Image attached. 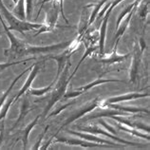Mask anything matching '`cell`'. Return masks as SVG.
<instances>
[{
	"label": "cell",
	"instance_id": "obj_1",
	"mask_svg": "<svg viewBox=\"0 0 150 150\" xmlns=\"http://www.w3.org/2000/svg\"><path fill=\"white\" fill-rule=\"evenodd\" d=\"M0 13H2L3 17L9 24L8 29L11 30L18 31L22 34L25 33V31L29 30H36L40 29L43 24H38V23H30L26 20H21L13 15L11 11L7 9V7L4 5L3 0H0Z\"/></svg>",
	"mask_w": 150,
	"mask_h": 150
},
{
	"label": "cell",
	"instance_id": "obj_2",
	"mask_svg": "<svg viewBox=\"0 0 150 150\" xmlns=\"http://www.w3.org/2000/svg\"><path fill=\"white\" fill-rule=\"evenodd\" d=\"M70 62V61H69ZM68 62L67 63L66 67L63 69V71L61 72V74L59 75V77L56 81H55V89L52 92V95H51L50 99L49 100L48 105H47L46 108L44 109V111L41 114L43 115V117L46 118L47 113L50 111V109L52 108V106L56 104V103L61 99L63 97V95L65 94V92L67 91V88H68V84L71 80V77H68V73H69V69L71 67V63Z\"/></svg>",
	"mask_w": 150,
	"mask_h": 150
},
{
	"label": "cell",
	"instance_id": "obj_3",
	"mask_svg": "<svg viewBox=\"0 0 150 150\" xmlns=\"http://www.w3.org/2000/svg\"><path fill=\"white\" fill-rule=\"evenodd\" d=\"M0 22H1L4 30H5V33L7 34V36H8V38H9L10 42H11L10 49L5 50V51H4L5 56H8L9 54H16V55L23 54L25 49L27 48V44L24 41L18 39L13 33H11V30L8 29V26L5 23V21H4V19L1 17V14H0Z\"/></svg>",
	"mask_w": 150,
	"mask_h": 150
},
{
	"label": "cell",
	"instance_id": "obj_4",
	"mask_svg": "<svg viewBox=\"0 0 150 150\" xmlns=\"http://www.w3.org/2000/svg\"><path fill=\"white\" fill-rule=\"evenodd\" d=\"M79 44H80V39L77 38L71 42V44L68 47V49H67L64 52H62L59 55H54V56L53 55H50V56L47 57V59H53V60L57 62L58 70H57V74H56V79H55L54 81H56L58 79L59 75H60L61 72L63 71V69H64V68L66 67L67 63L70 61V57H71L72 53L77 50Z\"/></svg>",
	"mask_w": 150,
	"mask_h": 150
},
{
	"label": "cell",
	"instance_id": "obj_5",
	"mask_svg": "<svg viewBox=\"0 0 150 150\" xmlns=\"http://www.w3.org/2000/svg\"><path fill=\"white\" fill-rule=\"evenodd\" d=\"M59 13H60V5H59V1H55L52 5V8L48 11L46 14V23L43 24L40 29L37 30V33H35V36L37 35L47 33V31H51L54 30L56 27V23L59 17Z\"/></svg>",
	"mask_w": 150,
	"mask_h": 150
},
{
	"label": "cell",
	"instance_id": "obj_6",
	"mask_svg": "<svg viewBox=\"0 0 150 150\" xmlns=\"http://www.w3.org/2000/svg\"><path fill=\"white\" fill-rule=\"evenodd\" d=\"M100 105H101V100H99V98H96V99H94L92 101L86 103V104L84 106H82L80 109H78V110H76V111L72 112L71 115H70L68 119L64 122V124L62 125V126H61L59 130H61L62 128H64L65 126L70 125L76 120L80 119L81 117L86 115V114L90 113L93 109H95L96 108H98V106H100Z\"/></svg>",
	"mask_w": 150,
	"mask_h": 150
},
{
	"label": "cell",
	"instance_id": "obj_7",
	"mask_svg": "<svg viewBox=\"0 0 150 150\" xmlns=\"http://www.w3.org/2000/svg\"><path fill=\"white\" fill-rule=\"evenodd\" d=\"M72 41H66L62 43H58V44L50 45V46H45V47H27L25 49L23 54H40V53H50L52 51H56L59 50L67 49L68 47L71 44Z\"/></svg>",
	"mask_w": 150,
	"mask_h": 150
},
{
	"label": "cell",
	"instance_id": "obj_8",
	"mask_svg": "<svg viewBox=\"0 0 150 150\" xmlns=\"http://www.w3.org/2000/svg\"><path fill=\"white\" fill-rule=\"evenodd\" d=\"M77 128L80 130V131H84V132H88V133H94V134H101V135H104L110 138L114 141L118 142L122 144H127V145H134V146H139V145H142L141 144H136V143H132V142L129 141H125L124 139H121V138L117 137L116 135H113V134H110L108 131H105L104 129L99 128L97 125L94 126H77Z\"/></svg>",
	"mask_w": 150,
	"mask_h": 150
},
{
	"label": "cell",
	"instance_id": "obj_9",
	"mask_svg": "<svg viewBox=\"0 0 150 150\" xmlns=\"http://www.w3.org/2000/svg\"><path fill=\"white\" fill-rule=\"evenodd\" d=\"M55 143H62V144H69V145H79L81 147L84 148H95V147H110V146H105L103 145V144L99 143H95V142H89L84 139H76V138H66V137H60L57 138L55 140Z\"/></svg>",
	"mask_w": 150,
	"mask_h": 150
},
{
	"label": "cell",
	"instance_id": "obj_10",
	"mask_svg": "<svg viewBox=\"0 0 150 150\" xmlns=\"http://www.w3.org/2000/svg\"><path fill=\"white\" fill-rule=\"evenodd\" d=\"M142 54L143 52L141 51L139 45L136 44L134 45V51H133V59H132V64L130 67V71H129V80L132 84H136L138 81V77H139V69L142 60Z\"/></svg>",
	"mask_w": 150,
	"mask_h": 150
},
{
	"label": "cell",
	"instance_id": "obj_11",
	"mask_svg": "<svg viewBox=\"0 0 150 150\" xmlns=\"http://www.w3.org/2000/svg\"><path fill=\"white\" fill-rule=\"evenodd\" d=\"M145 97H149V93H141V92H131V93H126L124 95H119V96H114V97H110L108 99H106L105 101H101V105L100 106L104 108L105 105L108 104H115V103H122V102H125V101H132L135 99H140V98H145Z\"/></svg>",
	"mask_w": 150,
	"mask_h": 150
},
{
	"label": "cell",
	"instance_id": "obj_12",
	"mask_svg": "<svg viewBox=\"0 0 150 150\" xmlns=\"http://www.w3.org/2000/svg\"><path fill=\"white\" fill-rule=\"evenodd\" d=\"M40 69H41V62H36L35 64H33V69H30V72L29 74V77H28L26 83L24 84V86H22V88L18 91V93L15 95L14 102L19 100V98L24 95V94L28 91V89L30 88V85L33 84L35 77H36L37 74L40 72Z\"/></svg>",
	"mask_w": 150,
	"mask_h": 150
},
{
	"label": "cell",
	"instance_id": "obj_13",
	"mask_svg": "<svg viewBox=\"0 0 150 150\" xmlns=\"http://www.w3.org/2000/svg\"><path fill=\"white\" fill-rule=\"evenodd\" d=\"M138 5H139V4H138ZM138 5H136L135 7L133 8L132 11L127 14V16H125V18L124 19V20L120 23L119 27H118L117 29H116L117 31H116V33H115V35H114V38H113L114 41H115V45H114L113 49H117L118 44H119V42H120V39L124 35V33H125L126 29L128 28V25H129L130 21H131L132 16L134 15V13H135V11L137 10V8H138Z\"/></svg>",
	"mask_w": 150,
	"mask_h": 150
},
{
	"label": "cell",
	"instance_id": "obj_14",
	"mask_svg": "<svg viewBox=\"0 0 150 150\" xmlns=\"http://www.w3.org/2000/svg\"><path fill=\"white\" fill-rule=\"evenodd\" d=\"M69 134H71V135H74L76 137L81 138V139H84L86 141H89V142H95V143H99V144H109V145H112V146H116V145H119L117 144H114L112 142H109V141H106L104 139H101V138H98L97 136H93L91 133H81V132H77V131H72V130H69L67 131Z\"/></svg>",
	"mask_w": 150,
	"mask_h": 150
},
{
	"label": "cell",
	"instance_id": "obj_15",
	"mask_svg": "<svg viewBox=\"0 0 150 150\" xmlns=\"http://www.w3.org/2000/svg\"><path fill=\"white\" fill-rule=\"evenodd\" d=\"M130 56V53H126V54H118L117 53V49H113L112 53L110 54L109 57H106L104 59H99L98 62L101 63V64H105V65H114L116 63H122L125 61L126 59Z\"/></svg>",
	"mask_w": 150,
	"mask_h": 150
},
{
	"label": "cell",
	"instance_id": "obj_16",
	"mask_svg": "<svg viewBox=\"0 0 150 150\" xmlns=\"http://www.w3.org/2000/svg\"><path fill=\"white\" fill-rule=\"evenodd\" d=\"M35 108H36V106H31L30 102L28 99H24L22 101L21 103V106H20V113H19V116L17 118V120L15 121V123L13 125V126L11 127V131H13V130L16 127V126L21 123V122L25 119V117L27 116L28 113H30V111H33V110H34Z\"/></svg>",
	"mask_w": 150,
	"mask_h": 150
},
{
	"label": "cell",
	"instance_id": "obj_17",
	"mask_svg": "<svg viewBox=\"0 0 150 150\" xmlns=\"http://www.w3.org/2000/svg\"><path fill=\"white\" fill-rule=\"evenodd\" d=\"M105 108L121 110V111L127 112V113H140V112H144V113L149 114V109L145 108H136V106H124V105H118V103H115V104H108V105H105L104 106V108Z\"/></svg>",
	"mask_w": 150,
	"mask_h": 150
},
{
	"label": "cell",
	"instance_id": "obj_18",
	"mask_svg": "<svg viewBox=\"0 0 150 150\" xmlns=\"http://www.w3.org/2000/svg\"><path fill=\"white\" fill-rule=\"evenodd\" d=\"M127 112H124L121 111V110H117V109H105L100 111L98 113H93L90 114V115L86 118V120H93V119H98V118H102V117H111V116H126L127 115Z\"/></svg>",
	"mask_w": 150,
	"mask_h": 150
},
{
	"label": "cell",
	"instance_id": "obj_19",
	"mask_svg": "<svg viewBox=\"0 0 150 150\" xmlns=\"http://www.w3.org/2000/svg\"><path fill=\"white\" fill-rule=\"evenodd\" d=\"M40 117H41V115H38L33 122H31V123H30L29 125H28L26 127H25V129L22 131V134H21L20 138H18V139L16 140V142L20 141V140L22 141V143H23V148H24V149L27 148V144H28V141H29V135H30V133L31 130L33 129L34 126L37 125V123L39 122V119H40Z\"/></svg>",
	"mask_w": 150,
	"mask_h": 150
},
{
	"label": "cell",
	"instance_id": "obj_20",
	"mask_svg": "<svg viewBox=\"0 0 150 150\" xmlns=\"http://www.w3.org/2000/svg\"><path fill=\"white\" fill-rule=\"evenodd\" d=\"M110 118L113 120L118 121L122 125H125L126 126H128V127L138 129V130H145L147 133H149V125H145L143 123H133V122H130L126 119H124L123 117H120V116H111Z\"/></svg>",
	"mask_w": 150,
	"mask_h": 150
},
{
	"label": "cell",
	"instance_id": "obj_21",
	"mask_svg": "<svg viewBox=\"0 0 150 150\" xmlns=\"http://www.w3.org/2000/svg\"><path fill=\"white\" fill-rule=\"evenodd\" d=\"M123 82L124 81L118 80V79H102V78H99L92 83H89V84L85 85L84 86H81V88H76V90H79V91H82V92H86V91H88L90 88H92L98 85H104V84H106V83H123Z\"/></svg>",
	"mask_w": 150,
	"mask_h": 150
},
{
	"label": "cell",
	"instance_id": "obj_22",
	"mask_svg": "<svg viewBox=\"0 0 150 150\" xmlns=\"http://www.w3.org/2000/svg\"><path fill=\"white\" fill-rule=\"evenodd\" d=\"M33 66H30V68L29 69H25L24 70V71H23V72H21L20 74H19L18 75V76L16 77V78H15L14 79V80L13 81V83H11V84L10 85V86H9V88H8L7 90H6V91L5 92H4L3 94H2V95H1V97H0V109H1V108H2V105H3V104H4V103H5V101H6V99H7V97L8 96H9V94L11 93V89H13V86H14V85L15 84H16V83L19 81V79H20L22 76H23V75H24L26 72H28V71H30V69H33Z\"/></svg>",
	"mask_w": 150,
	"mask_h": 150
},
{
	"label": "cell",
	"instance_id": "obj_23",
	"mask_svg": "<svg viewBox=\"0 0 150 150\" xmlns=\"http://www.w3.org/2000/svg\"><path fill=\"white\" fill-rule=\"evenodd\" d=\"M25 0H17L13 10V14L21 20H26V10L24 6Z\"/></svg>",
	"mask_w": 150,
	"mask_h": 150
},
{
	"label": "cell",
	"instance_id": "obj_24",
	"mask_svg": "<svg viewBox=\"0 0 150 150\" xmlns=\"http://www.w3.org/2000/svg\"><path fill=\"white\" fill-rule=\"evenodd\" d=\"M55 85V81L51 82V84L49 85L46 88H30L28 89V91L30 94V95H33V96H36V97H41V96H44L45 94L49 93L51 89H52L53 86Z\"/></svg>",
	"mask_w": 150,
	"mask_h": 150
},
{
	"label": "cell",
	"instance_id": "obj_25",
	"mask_svg": "<svg viewBox=\"0 0 150 150\" xmlns=\"http://www.w3.org/2000/svg\"><path fill=\"white\" fill-rule=\"evenodd\" d=\"M116 125H117L118 128L123 130V131H125V132H127L129 134H131V135H134V136L139 137V138H143V139H146L147 141H149V134L148 133L145 135V134H143V133H141L140 131H138L137 129L128 127V126H126V125L125 126V125H121L120 124H116Z\"/></svg>",
	"mask_w": 150,
	"mask_h": 150
},
{
	"label": "cell",
	"instance_id": "obj_26",
	"mask_svg": "<svg viewBox=\"0 0 150 150\" xmlns=\"http://www.w3.org/2000/svg\"><path fill=\"white\" fill-rule=\"evenodd\" d=\"M14 98H15V96H13L11 98H10V99H8L6 103H4L3 104L1 109H0V122L5 120L7 114H8V112H9L10 108L14 103Z\"/></svg>",
	"mask_w": 150,
	"mask_h": 150
},
{
	"label": "cell",
	"instance_id": "obj_27",
	"mask_svg": "<svg viewBox=\"0 0 150 150\" xmlns=\"http://www.w3.org/2000/svg\"><path fill=\"white\" fill-rule=\"evenodd\" d=\"M35 57H31V58H28L26 60H21V61H18V62H7V63H0V72L4 71L5 69H7L8 68H10L11 66H15V65H18V64H21V63H25L28 61H31V60H34Z\"/></svg>",
	"mask_w": 150,
	"mask_h": 150
},
{
	"label": "cell",
	"instance_id": "obj_28",
	"mask_svg": "<svg viewBox=\"0 0 150 150\" xmlns=\"http://www.w3.org/2000/svg\"><path fill=\"white\" fill-rule=\"evenodd\" d=\"M75 104V102L73 101V102H70V103H68V104H66V105H62V106H59V108H57V109H55L54 111H52L51 112L50 115L48 116V117H46L45 119L47 120V119H49V118H50V117H53V116H56V115H58L59 113H60L61 111H63V110H65L67 108H69V106H70V105H74Z\"/></svg>",
	"mask_w": 150,
	"mask_h": 150
},
{
	"label": "cell",
	"instance_id": "obj_29",
	"mask_svg": "<svg viewBox=\"0 0 150 150\" xmlns=\"http://www.w3.org/2000/svg\"><path fill=\"white\" fill-rule=\"evenodd\" d=\"M149 13V0L146 1V4H144L143 8H141L138 11V13H139V16L143 19V18H145L146 17V15L148 14Z\"/></svg>",
	"mask_w": 150,
	"mask_h": 150
},
{
	"label": "cell",
	"instance_id": "obj_30",
	"mask_svg": "<svg viewBox=\"0 0 150 150\" xmlns=\"http://www.w3.org/2000/svg\"><path fill=\"white\" fill-rule=\"evenodd\" d=\"M26 1V19H30L33 13V0H25Z\"/></svg>",
	"mask_w": 150,
	"mask_h": 150
},
{
	"label": "cell",
	"instance_id": "obj_31",
	"mask_svg": "<svg viewBox=\"0 0 150 150\" xmlns=\"http://www.w3.org/2000/svg\"><path fill=\"white\" fill-rule=\"evenodd\" d=\"M84 92L82 91H79V90H76L75 89L74 91H66L65 94L63 95V98H65V99H71V98H75V97H78L80 96L81 94H83Z\"/></svg>",
	"mask_w": 150,
	"mask_h": 150
},
{
	"label": "cell",
	"instance_id": "obj_32",
	"mask_svg": "<svg viewBox=\"0 0 150 150\" xmlns=\"http://www.w3.org/2000/svg\"><path fill=\"white\" fill-rule=\"evenodd\" d=\"M49 127L50 126L49 125H47L46 127H45V129H44V131H43L42 133H41V135H40V137H39V140L37 141V143L34 144V146L33 147V149H34V150H36V149H39V146H40V144H41V142H42V140L44 139V137H45V135H46V133H47V131H48V129H49Z\"/></svg>",
	"mask_w": 150,
	"mask_h": 150
},
{
	"label": "cell",
	"instance_id": "obj_33",
	"mask_svg": "<svg viewBox=\"0 0 150 150\" xmlns=\"http://www.w3.org/2000/svg\"><path fill=\"white\" fill-rule=\"evenodd\" d=\"M99 123H100V125H102L103 126H104V127L108 130V131H109L111 134H113V135H116L117 134V131L115 130V128L114 127H112V126H110V125H108V124L105 123V122L103 120V119H100L99 120Z\"/></svg>",
	"mask_w": 150,
	"mask_h": 150
},
{
	"label": "cell",
	"instance_id": "obj_34",
	"mask_svg": "<svg viewBox=\"0 0 150 150\" xmlns=\"http://www.w3.org/2000/svg\"><path fill=\"white\" fill-rule=\"evenodd\" d=\"M59 5H60V13H62V17L64 18V20L66 21L67 24H69V21L68 20V18L66 17L65 13H64V0H58Z\"/></svg>",
	"mask_w": 150,
	"mask_h": 150
},
{
	"label": "cell",
	"instance_id": "obj_35",
	"mask_svg": "<svg viewBox=\"0 0 150 150\" xmlns=\"http://www.w3.org/2000/svg\"><path fill=\"white\" fill-rule=\"evenodd\" d=\"M139 47H140V50H141L142 52H144V50L146 49V44H145V41L144 40L143 37H141L140 40H139Z\"/></svg>",
	"mask_w": 150,
	"mask_h": 150
},
{
	"label": "cell",
	"instance_id": "obj_36",
	"mask_svg": "<svg viewBox=\"0 0 150 150\" xmlns=\"http://www.w3.org/2000/svg\"><path fill=\"white\" fill-rule=\"evenodd\" d=\"M1 126H0V145L2 144L3 141V137H4V126H5V124H4V121H1Z\"/></svg>",
	"mask_w": 150,
	"mask_h": 150
},
{
	"label": "cell",
	"instance_id": "obj_37",
	"mask_svg": "<svg viewBox=\"0 0 150 150\" xmlns=\"http://www.w3.org/2000/svg\"><path fill=\"white\" fill-rule=\"evenodd\" d=\"M49 1H52V0H42V1H41V6H40V9H39L38 13H37V16H39V14H40L41 10L43 9V7H44V5H45V4H46L47 2H49Z\"/></svg>",
	"mask_w": 150,
	"mask_h": 150
}]
</instances>
